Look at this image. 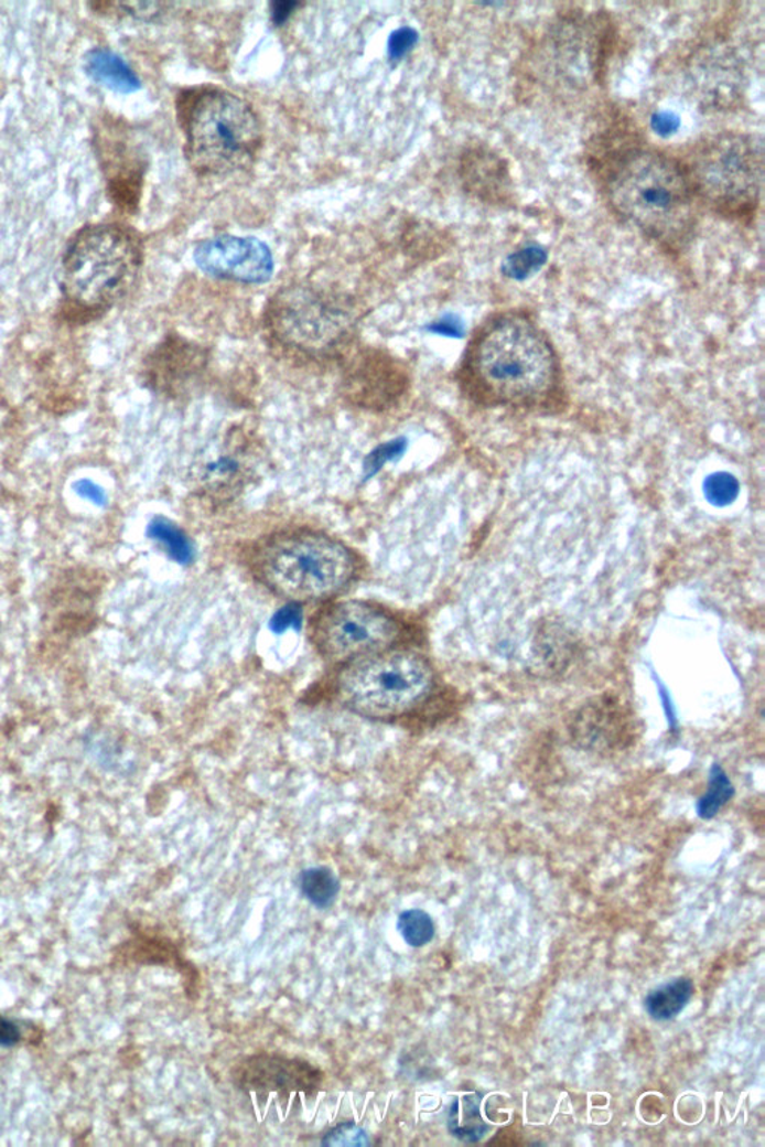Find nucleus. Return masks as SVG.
<instances>
[{
  "label": "nucleus",
  "instance_id": "f257e3e1",
  "mask_svg": "<svg viewBox=\"0 0 765 1147\" xmlns=\"http://www.w3.org/2000/svg\"><path fill=\"white\" fill-rule=\"evenodd\" d=\"M466 379L491 404L532 407L557 389L559 365L548 336L520 314L492 320L466 354Z\"/></svg>",
  "mask_w": 765,
  "mask_h": 1147
},
{
  "label": "nucleus",
  "instance_id": "f03ea898",
  "mask_svg": "<svg viewBox=\"0 0 765 1147\" xmlns=\"http://www.w3.org/2000/svg\"><path fill=\"white\" fill-rule=\"evenodd\" d=\"M613 208L650 238L682 246L696 225V200L688 172L655 151H637L608 183Z\"/></svg>",
  "mask_w": 765,
  "mask_h": 1147
},
{
  "label": "nucleus",
  "instance_id": "7ed1b4c3",
  "mask_svg": "<svg viewBox=\"0 0 765 1147\" xmlns=\"http://www.w3.org/2000/svg\"><path fill=\"white\" fill-rule=\"evenodd\" d=\"M256 579L292 602L336 597L357 576L355 554L314 530H289L260 543L250 559Z\"/></svg>",
  "mask_w": 765,
  "mask_h": 1147
},
{
  "label": "nucleus",
  "instance_id": "20e7f679",
  "mask_svg": "<svg viewBox=\"0 0 765 1147\" xmlns=\"http://www.w3.org/2000/svg\"><path fill=\"white\" fill-rule=\"evenodd\" d=\"M186 156L201 176H226L250 168L263 142L258 114L223 88H201L182 107Z\"/></svg>",
  "mask_w": 765,
  "mask_h": 1147
},
{
  "label": "nucleus",
  "instance_id": "39448f33",
  "mask_svg": "<svg viewBox=\"0 0 765 1147\" xmlns=\"http://www.w3.org/2000/svg\"><path fill=\"white\" fill-rule=\"evenodd\" d=\"M140 267V244L128 231L87 227L63 257V292L83 310H104L128 293Z\"/></svg>",
  "mask_w": 765,
  "mask_h": 1147
},
{
  "label": "nucleus",
  "instance_id": "423d86ee",
  "mask_svg": "<svg viewBox=\"0 0 765 1147\" xmlns=\"http://www.w3.org/2000/svg\"><path fill=\"white\" fill-rule=\"evenodd\" d=\"M432 687L430 662L399 648L348 662L336 683L344 706L369 719H395L413 711L430 697Z\"/></svg>",
  "mask_w": 765,
  "mask_h": 1147
},
{
  "label": "nucleus",
  "instance_id": "0eeeda50",
  "mask_svg": "<svg viewBox=\"0 0 765 1147\" xmlns=\"http://www.w3.org/2000/svg\"><path fill=\"white\" fill-rule=\"evenodd\" d=\"M272 339L302 356H336L356 332L357 315L347 299L314 287L280 290L267 311Z\"/></svg>",
  "mask_w": 765,
  "mask_h": 1147
},
{
  "label": "nucleus",
  "instance_id": "6e6552de",
  "mask_svg": "<svg viewBox=\"0 0 765 1147\" xmlns=\"http://www.w3.org/2000/svg\"><path fill=\"white\" fill-rule=\"evenodd\" d=\"M761 150L751 138L722 135L704 143L688 172L693 190L721 213H750L758 201Z\"/></svg>",
  "mask_w": 765,
  "mask_h": 1147
},
{
  "label": "nucleus",
  "instance_id": "1a4fd4ad",
  "mask_svg": "<svg viewBox=\"0 0 765 1147\" xmlns=\"http://www.w3.org/2000/svg\"><path fill=\"white\" fill-rule=\"evenodd\" d=\"M401 635V626L385 610L363 601L335 602L323 609L311 625L319 653L335 664L388 651Z\"/></svg>",
  "mask_w": 765,
  "mask_h": 1147
},
{
  "label": "nucleus",
  "instance_id": "9d476101",
  "mask_svg": "<svg viewBox=\"0 0 765 1147\" xmlns=\"http://www.w3.org/2000/svg\"><path fill=\"white\" fill-rule=\"evenodd\" d=\"M197 268L209 277L265 285L274 274L271 248L254 236L220 235L204 239L193 253Z\"/></svg>",
  "mask_w": 765,
  "mask_h": 1147
},
{
  "label": "nucleus",
  "instance_id": "9b49d317",
  "mask_svg": "<svg viewBox=\"0 0 765 1147\" xmlns=\"http://www.w3.org/2000/svg\"><path fill=\"white\" fill-rule=\"evenodd\" d=\"M234 1081L246 1091L309 1092L321 1087L323 1074L305 1061L256 1055L235 1069Z\"/></svg>",
  "mask_w": 765,
  "mask_h": 1147
},
{
  "label": "nucleus",
  "instance_id": "f8f14e48",
  "mask_svg": "<svg viewBox=\"0 0 765 1147\" xmlns=\"http://www.w3.org/2000/svg\"><path fill=\"white\" fill-rule=\"evenodd\" d=\"M346 392L353 403L367 408L389 407L406 390V377L389 357L369 356L347 373Z\"/></svg>",
  "mask_w": 765,
  "mask_h": 1147
},
{
  "label": "nucleus",
  "instance_id": "ddd939ff",
  "mask_svg": "<svg viewBox=\"0 0 765 1147\" xmlns=\"http://www.w3.org/2000/svg\"><path fill=\"white\" fill-rule=\"evenodd\" d=\"M207 365V356L204 350L187 341L172 340L163 345L161 352L155 356L153 368L154 385L163 392L174 395L187 390L204 373Z\"/></svg>",
  "mask_w": 765,
  "mask_h": 1147
},
{
  "label": "nucleus",
  "instance_id": "4468645a",
  "mask_svg": "<svg viewBox=\"0 0 765 1147\" xmlns=\"http://www.w3.org/2000/svg\"><path fill=\"white\" fill-rule=\"evenodd\" d=\"M84 67L96 83L103 84L111 90L132 93L141 87L140 79L130 69L128 63L109 50L98 49L88 53Z\"/></svg>",
  "mask_w": 765,
  "mask_h": 1147
},
{
  "label": "nucleus",
  "instance_id": "2eb2a0df",
  "mask_svg": "<svg viewBox=\"0 0 765 1147\" xmlns=\"http://www.w3.org/2000/svg\"><path fill=\"white\" fill-rule=\"evenodd\" d=\"M481 1106L482 1095L477 1092L456 1096L449 1107V1133L464 1143L481 1141L489 1132V1125L483 1121Z\"/></svg>",
  "mask_w": 765,
  "mask_h": 1147
},
{
  "label": "nucleus",
  "instance_id": "dca6fc26",
  "mask_svg": "<svg viewBox=\"0 0 765 1147\" xmlns=\"http://www.w3.org/2000/svg\"><path fill=\"white\" fill-rule=\"evenodd\" d=\"M693 984L691 978L678 977L668 984L651 990L645 999V1009L651 1019L670 1020L676 1018L687 1007L692 998Z\"/></svg>",
  "mask_w": 765,
  "mask_h": 1147
},
{
  "label": "nucleus",
  "instance_id": "f3484780",
  "mask_svg": "<svg viewBox=\"0 0 765 1147\" xmlns=\"http://www.w3.org/2000/svg\"><path fill=\"white\" fill-rule=\"evenodd\" d=\"M149 537L161 544L163 550L175 562L187 565L195 559V546L175 523L165 517H155L149 525Z\"/></svg>",
  "mask_w": 765,
  "mask_h": 1147
},
{
  "label": "nucleus",
  "instance_id": "a211bd4d",
  "mask_svg": "<svg viewBox=\"0 0 765 1147\" xmlns=\"http://www.w3.org/2000/svg\"><path fill=\"white\" fill-rule=\"evenodd\" d=\"M302 896L317 909L325 910L338 897L340 880L327 867L306 868L300 876Z\"/></svg>",
  "mask_w": 765,
  "mask_h": 1147
},
{
  "label": "nucleus",
  "instance_id": "6ab92c4d",
  "mask_svg": "<svg viewBox=\"0 0 765 1147\" xmlns=\"http://www.w3.org/2000/svg\"><path fill=\"white\" fill-rule=\"evenodd\" d=\"M244 474H246V467L239 462L238 458L223 454L205 465L201 480L207 491L225 493L237 491Z\"/></svg>",
  "mask_w": 765,
  "mask_h": 1147
},
{
  "label": "nucleus",
  "instance_id": "aec40b11",
  "mask_svg": "<svg viewBox=\"0 0 765 1147\" xmlns=\"http://www.w3.org/2000/svg\"><path fill=\"white\" fill-rule=\"evenodd\" d=\"M397 928L403 942L411 947L427 946L435 937L434 921L423 910H406L399 914Z\"/></svg>",
  "mask_w": 765,
  "mask_h": 1147
},
{
  "label": "nucleus",
  "instance_id": "412c9836",
  "mask_svg": "<svg viewBox=\"0 0 765 1147\" xmlns=\"http://www.w3.org/2000/svg\"><path fill=\"white\" fill-rule=\"evenodd\" d=\"M733 795L734 787L733 783L730 782L729 775L724 773V770L714 765L712 774H710L708 792L701 796L699 804H697V813H699L701 819H712V817L718 815L719 810L733 798Z\"/></svg>",
  "mask_w": 765,
  "mask_h": 1147
},
{
  "label": "nucleus",
  "instance_id": "4be33fe9",
  "mask_svg": "<svg viewBox=\"0 0 765 1147\" xmlns=\"http://www.w3.org/2000/svg\"><path fill=\"white\" fill-rule=\"evenodd\" d=\"M371 1145L367 1132L355 1122H340L322 1138L325 1147H365Z\"/></svg>",
  "mask_w": 765,
  "mask_h": 1147
},
{
  "label": "nucleus",
  "instance_id": "5701e85b",
  "mask_svg": "<svg viewBox=\"0 0 765 1147\" xmlns=\"http://www.w3.org/2000/svg\"><path fill=\"white\" fill-rule=\"evenodd\" d=\"M704 495L710 501V504L724 507V505H729L739 495L737 480L733 475L726 474V472L710 475L704 483Z\"/></svg>",
  "mask_w": 765,
  "mask_h": 1147
},
{
  "label": "nucleus",
  "instance_id": "b1692460",
  "mask_svg": "<svg viewBox=\"0 0 765 1147\" xmlns=\"http://www.w3.org/2000/svg\"><path fill=\"white\" fill-rule=\"evenodd\" d=\"M419 35L414 29L403 26L390 33L388 40V56L392 62H401L418 44Z\"/></svg>",
  "mask_w": 765,
  "mask_h": 1147
},
{
  "label": "nucleus",
  "instance_id": "393cba45",
  "mask_svg": "<svg viewBox=\"0 0 765 1147\" xmlns=\"http://www.w3.org/2000/svg\"><path fill=\"white\" fill-rule=\"evenodd\" d=\"M403 450H406V441L403 440L386 442V444L378 447L365 461V470L368 471V476H373L377 471H380V468L386 462L401 457Z\"/></svg>",
  "mask_w": 765,
  "mask_h": 1147
},
{
  "label": "nucleus",
  "instance_id": "a878e982",
  "mask_svg": "<svg viewBox=\"0 0 765 1147\" xmlns=\"http://www.w3.org/2000/svg\"><path fill=\"white\" fill-rule=\"evenodd\" d=\"M301 620V607L298 605L297 602H293V604L285 605L284 609H281L279 613H277L274 618H272L271 628L272 631L277 632V634H280V632L288 631L290 630V628L300 626Z\"/></svg>",
  "mask_w": 765,
  "mask_h": 1147
},
{
  "label": "nucleus",
  "instance_id": "bb28decb",
  "mask_svg": "<svg viewBox=\"0 0 765 1147\" xmlns=\"http://www.w3.org/2000/svg\"><path fill=\"white\" fill-rule=\"evenodd\" d=\"M74 492L83 500L90 501L95 505H104L105 501H107L104 489L90 482V480H78L74 484Z\"/></svg>",
  "mask_w": 765,
  "mask_h": 1147
},
{
  "label": "nucleus",
  "instance_id": "cd10ccee",
  "mask_svg": "<svg viewBox=\"0 0 765 1147\" xmlns=\"http://www.w3.org/2000/svg\"><path fill=\"white\" fill-rule=\"evenodd\" d=\"M21 1040L20 1028L12 1020L0 1018V1046H14Z\"/></svg>",
  "mask_w": 765,
  "mask_h": 1147
},
{
  "label": "nucleus",
  "instance_id": "c85d7f7f",
  "mask_svg": "<svg viewBox=\"0 0 765 1147\" xmlns=\"http://www.w3.org/2000/svg\"><path fill=\"white\" fill-rule=\"evenodd\" d=\"M298 7H300V3L297 2L272 3L271 15L277 26H281V24H284L285 21L290 19V15H292V12H295Z\"/></svg>",
  "mask_w": 765,
  "mask_h": 1147
},
{
  "label": "nucleus",
  "instance_id": "c756f323",
  "mask_svg": "<svg viewBox=\"0 0 765 1147\" xmlns=\"http://www.w3.org/2000/svg\"><path fill=\"white\" fill-rule=\"evenodd\" d=\"M432 332L443 333L448 336H456L461 333V324L450 318L441 319L440 322H435L430 328Z\"/></svg>",
  "mask_w": 765,
  "mask_h": 1147
}]
</instances>
